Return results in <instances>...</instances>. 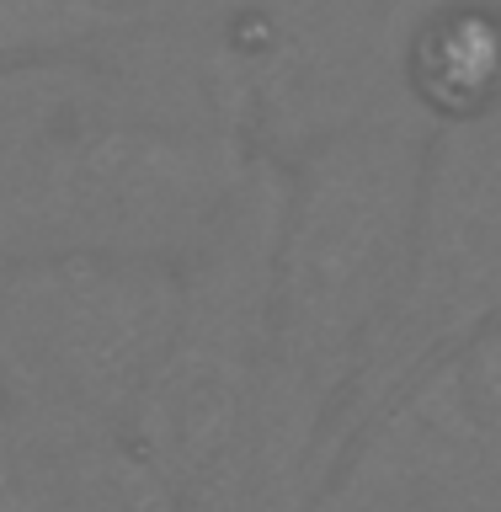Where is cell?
<instances>
[{"mask_svg": "<svg viewBox=\"0 0 501 512\" xmlns=\"http://www.w3.org/2000/svg\"><path fill=\"white\" fill-rule=\"evenodd\" d=\"M432 123L390 102L283 166L267 299V464L304 507L331 470V432L406 294Z\"/></svg>", "mask_w": 501, "mask_h": 512, "instance_id": "1", "label": "cell"}, {"mask_svg": "<svg viewBox=\"0 0 501 512\" xmlns=\"http://www.w3.org/2000/svg\"><path fill=\"white\" fill-rule=\"evenodd\" d=\"M406 0H139L102 86L128 107L230 134L294 166L368 112L406 102L395 32Z\"/></svg>", "mask_w": 501, "mask_h": 512, "instance_id": "2", "label": "cell"}, {"mask_svg": "<svg viewBox=\"0 0 501 512\" xmlns=\"http://www.w3.org/2000/svg\"><path fill=\"white\" fill-rule=\"evenodd\" d=\"M251 166L219 128L128 107L96 70H54L0 134V267L54 256L187 267Z\"/></svg>", "mask_w": 501, "mask_h": 512, "instance_id": "3", "label": "cell"}, {"mask_svg": "<svg viewBox=\"0 0 501 512\" xmlns=\"http://www.w3.org/2000/svg\"><path fill=\"white\" fill-rule=\"evenodd\" d=\"M187 267L54 256L0 267V390L75 464L123 454L182 326Z\"/></svg>", "mask_w": 501, "mask_h": 512, "instance_id": "4", "label": "cell"}, {"mask_svg": "<svg viewBox=\"0 0 501 512\" xmlns=\"http://www.w3.org/2000/svg\"><path fill=\"white\" fill-rule=\"evenodd\" d=\"M501 304V112L480 123L432 128L416 240L400 310L352 390L342 422L331 432V464L347 438L459 336ZM331 475V470H326Z\"/></svg>", "mask_w": 501, "mask_h": 512, "instance_id": "5", "label": "cell"}, {"mask_svg": "<svg viewBox=\"0 0 501 512\" xmlns=\"http://www.w3.org/2000/svg\"><path fill=\"white\" fill-rule=\"evenodd\" d=\"M395 80L432 128L501 112V0H406Z\"/></svg>", "mask_w": 501, "mask_h": 512, "instance_id": "6", "label": "cell"}, {"mask_svg": "<svg viewBox=\"0 0 501 512\" xmlns=\"http://www.w3.org/2000/svg\"><path fill=\"white\" fill-rule=\"evenodd\" d=\"M139 0H0V75L96 70L134 43Z\"/></svg>", "mask_w": 501, "mask_h": 512, "instance_id": "7", "label": "cell"}, {"mask_svg": "<svg viewBox=\"0 0 501 512\" xmlns=\"http://www.w3.org/2000/svg\"><path fill=\"white\" fill-rule=\"evenodd\" d=\"M411 379H422V390L459 432L464 454L501 491V304Z\"/></svg>", "mask_w": 501, "mask_h": 512, "instance_id": "8", "label": "cell"}, {"mask_svg": "<svg viewBox=\"0 0 501 512\" xmlns=\"http://www.w3.org/2000/svg\"><path fill=\"white\" fill-rule=\"evenodd\" d=\"M91 470L96 464H75V459L54 454L11 411L6 390H0V512H59Z\"/></svg>", "mask_w": 501, "mask_h": 512, "instance_id": "9", "label": "cell"}, {"mask_svg": "<svg viewBox=\"0 0 501 512\" xmlns=\"http://www.w3.org/2000/svg\"><path fill=\"white\" fill-rule=\"evenodd\" d=\"M310 512H443L422 502H390V496H358V491H320Z\"/></svg>", "mask_w": 501, "mask_h": 512, "instance_id": "10", "label": "cell"}]
</instances>
